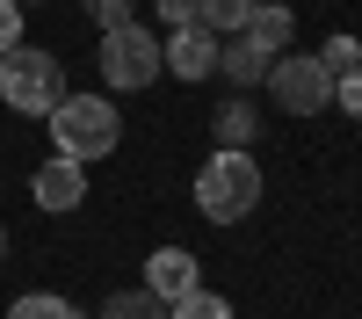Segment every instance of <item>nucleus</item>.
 I'll return each mask as SVG.
<instances>
[{
	"label": "nucleus",
	"mask_w": 362,
	"mask_h": 319,
	"mask_svg": "<svg viewBox=\"0 0 362 319\" xmlns=\"http://www.w3.org/2000/svg\"><path fill=\"white\" fill-rule=\"evenodd\" d=\"M254 8H261V0H196V22L210 29V37H239Z\"/></svg>",
	"instance_id": "9b49d317"
},
{
	"label": "nucleus",
	"mask_w": 362,
	"mask_h": 319,
	"mask_svg": "<svg viewBox=\"0 0 362 319\" xmlns=\"http://www.w3.org/2000/svg\"><path fill=\"white\" fill-rule=\"evenodd\" d=\"M334 102H341V109H348V116H355V124H362V66H355V73H341V80H334Z\"/></svg>",
	"instance_id": "a211bd4d"
},
{
	"label": "nucleus",
	"mask_w": 362,
	"mask_h": 319,
	"mask_svg": "<svg viewBox=\"0 0 362 319\" xmlns=\"http://www.w3.org/2000/svg\"><path fill=\"white\" fill-rule=\"evenodd\" d=\"M95 29H116V22H138V0H87Z\"/></svg>",
	"instance_id": "f3484780"
},
{
	"label": "nucleus",
	"mask_w": 362,
	"mask_h": 319,
	"mask_svg": "<svg viewBox=\"0 0 362 319\" xmlns=\"http://www.w3.org/2000/svg\"><path fill=\"white\" fill-rule=\"evenodd\" d=\"M254 131H261V109H254V102H225V109H218V138H225V145H239V153H247Z\"/></svg>",
	"instance_id": "f8f14e48"
},
{
	"label": "nucleus",
	"mask_w": 362,
	"mask_h": 319,
	"mask_svg": "<svg viewBox=\"0 0 362 319\" xmlns=\"http://www.w3.org/2000/svg\"><path fill=\"white\" fill-rule=\"evenodd\" d=\"M116 138H124V116H116V102H102V95H66L51 109V145L66 160H109L116 153Z\"/></svg>",
	"instance_id": "f03ea898"
},
{
	"label": "nucleus",
	"mask_w": 362,
	"mask_h": 319,
	"mask_svg": "<svg viewBox=\"0 0 362 319\" xmlns=\"http://www.w3.org/2000/svg\"><path fill=\"white\" fill-rule=\"evenodd\" d=\"M102 319H167V305L153 290H116V298H102Z\"/></svg>",
	"instance_id": "ddd939ff"
},
{
	"label": "nucleus",
	"mask_w": 362,
	"mask_h": 319,
	"mask_svg": "<svg viewBox=\"0 0 362 319\" xmlns=\"http://www.w3.org/2000/svg\"><path fill=\"white\" fill-rule=\"evenodd\" d=\"M0 261H8V225H0Z\"/></svg>",
	"instance_id": "412c9836"
},
{
	"label": "nucleus",
	"mask_w": 362,
	"mask_h": 319,
	"mask_svg": "<svg viewBox=\"0 0 362 319\" xmlns=\"http://www.w3.org/2000/svg\"><path fill=\"white\" fill-rule=\"evenodd\" d=\"M312 58L341 80V73H355V66H362V44H355V37H326V51H312Z\"/></svg>",
	"instance_id": "dca6fc26"
},
{
	"label": "nucleus",
	"mask_w": 362,
	"mask_h": 319,
	"mask_svg": "<svg viewBox=\"0 0 362 319\" xmlns=\"http://www.w3.org/2000/svg\"><path fill=\"white\" fill-rule=\"evenodd\" d=\"M0 102L22 109V116H51L66 102V66L51 51H37V44H15L0 58Z\"/></svg>",
	"instance_id": "7ed1b4c3"
},
{
	"label": "nucleus",
	"mask_w": 362,
	"mask_h": 319,
	"mask_svg": "<svg viewBox=\"0 0 362 319\" xmlns=\"http://www.w3.org/2000/svg\"><path fill=\"white\" fill-rule=\"evenodd\" d=\"M102 80L116 87V95L153 87V80H160V29H145V22L102 29Z\"/></svg>",
	"instance_id": "20e7f679"
},
{
	"label": "nucleus",
	"mask_w": 362,
	"mask_h": 319,
	"mask_svg": "<svg viewBox=\"0 0 362 319\" xmlns=\"http://www.w3.org/2000/svg\"><path fill=\"white\" fill-rule=\"evenodd\" d=\"M254 203H261V167H254V153L218 145V153L196 167V211H203L210 225H239V218H254Z\"/></svg>",
	"instance_id": "f257e3e1"
},
{
	"label": "nucleus",
	"mask_w": 362,
	"mask_h": 319,
	"mask_svg": "<svg viewBox=\"0 0 362 319\" xmlns=\"http://www.w3.org/2000/svg\"><path fill=\"white\" fill-rule=\"evenodd\" d=\"M239 37H247L254 51H268V58H283V44L297 37V15H290V8H268V0H261V8L247 15V29H239Z\"/></svg>",
	"instance_id": "1a4fd4ad"
},
{
	"label": "nucleus",
	"mask_w": 362,
	"mask_h": 319,
	"mask_svg": "<svg viewBox=\"0 0 362 319\" xmlns=\"http://www.w3.org/2000/svg\"><path fill=\"white\" fill-rule=\"evenodd\" d=\"M167 319H232V305L218 298V290H203V283H196L189 298H174V305H167Z\"/></svg>",
	"instance_id": "4468645a"
},
{
	"label": "nucleus",
	"mask_w": 362,
	"mask_h": 319,
	"mask_svg": "<svg viewBox=\"0 0 362 319\" xmlns=\"http://www.w3.org/2000/svg\"><path fill=\"white\" fill-rule=\"evenodd\" d=\"M160 66H167L174 80H210V73H218V37H210L203 22H189V29H167Z\"/></svg>",
	"instance_id": "423d86ee"
},
{
	"label": "nucleus",
	"mask_w": 362,
	"mask_h": 319,
	"mask_svg": "<svg viewBox=\"0 0 362 319\" xmlns=\"http://www.w3.org/2000/svg\"><path fill=\"white\" fill-rule=\"evenodd\" d=\"M145 290H153L160 305L189 298V290H196V254L189 247H153V254H145Z\"/></svg>",
	"instance_id": "6e6552de"
},
{
	"label": "nucleus",
	"mask_w": 362,
	"mask_h": 319,
	"mask_svg": "<svg viewBox=\"0 0 362 319\" xmlns=\"http://www.w3.org/2000/svg\"><path fill=\"white\" fill-rule=\"evenodd\" d=\"M8 319H87L80 305H66V298H51V290H29V298H15V312Z\"/></svg>",
	"instance_id": "2eb2a0df"
},
{
	"label": "nucleus",
	"mask_w": 362,
	"mask_h": 319,
	"mask_svg": "<svg viewBox=\"0 0 362 319\" xmlns=\"http://www.w3.org/2000/svg\"><path fill=\"white\" fill-rule=\"evenodd\" d=\"M29 196H37L51 218H58V211H80V203H87V167L66 160V153H51V160L37 167V182H29Z\"/></svg>",
	"instance_id": "0eeeda50"
},
{
	"label": "nucleus",
	"mask_w": 362,
	"mask_h": 319,
	"mask_svg": "<svg viewBox=\"0 0 362 319\" xmlns=\"http://www.w3.org/2000/svg\"><path fill=\"white\" fill-rule=\"evenodd\" d=\"M268 87H276V109H283V116H319V109H334V73H326L312 51H283L276 66H268Z\"/></svg>",
	"instance_id": "39448f33"
},
{
	"label": "nucleus",
	"mask_w": 362,
	"mask_h": 319,
	"mask_svg": "<svg viewBox=\"0 0 362 319\" xmlns=\"http://www.w3.org/2000/svg\"><path fill=\"white\" fill-rule=\"evenodd\" d=\"M268 66H276V58L254 51L247 37H239V44H218V73H225L232 87H261V80H268Z\"/></svg>",
	"instance_id": "9d476101"
},
{
	"label": "nucleus",
	"mask_w": 362,
	"mask_h": 319,
	"mask_svg": "<svg viewBox=\"0 0 362 319\" xmlns=\"http://www.w3.org/2000/svg\"><path fill=\"white\" fill-rule=\"evenodd\" d=\"M22 44V8H15V0H0V58H8Z\"/></svg>",
	"instance_id": "6ab92c4d"
},
{
	"label": "nucleus",
	"mask_w": 362,
	"mask_h": 319,
	"mask_svg": "<svg viewBox=\"0 0 362 319\" xmlns=\"http://www.w3.org/2000/svg\"><path fill=\"white\" fill-rule=\"evenodd\" d=\"M15 8H22V0H15Z\"/></svg>",
	"instance_id": "4be33fe9"
},
{
	"label": "nucleus",
	"mask_w": 362,
	"mask_h": 319,
	"mask_svg": "<svg viewBox=\"0 0 362 319\" xmlns=\"http://www.w3.org/2000/svg\"><path fill=\"white\" fill-rule=\"evenodd\" d=\"M160 22H167V29H189V22H196V0H160Z\"/></svg>",
	"instance_id": "aec40b11"
}]
</instances>
